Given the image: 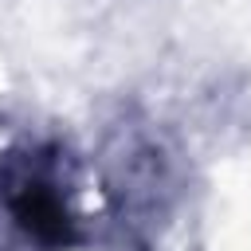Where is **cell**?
Segmentation results:
<instances>
[{"label":"cell","mask_w":251,"mask_h":251,"mask_svg":"<svg viewBox=\"0 0 251 251\" xmlns=\"http://www.w3.org/2000/svg\"><path fill=\"white\" fill-rule=\"evenodd\" d=\"M98 169L114 224L137 243L161 235L184 192V161L173 137L153 122L122 118L102 141Z\"/></svg>","instance_id":"6da1fadb"},{"label":"cell","mask_w":251,"mask_h":251,"mask_svg":"<svg viewBox=\"0 0 251 251\" xmlns=\"http://www.w3.org/2000/svg\"><path fill=\"white\" fill-rule=\"evenodd\" d=\"M0 204L12 224L47 251H63L82 239L71 208L67 161L55 145H24L0 157Z\"/></svg>","instance_id":"7a4b0ae2"}]
</instances>
